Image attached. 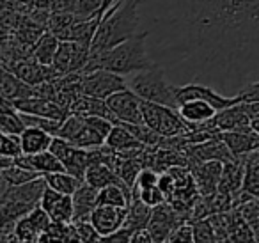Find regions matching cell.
<instances>
[{
	"label": "cell",
	"mask_w": 259,
	"mask_h": 243,
	"mask_svg": "<svg viewBox=\"0 0 259 243\" xmlns=\"http://www.w3.org/2000/svg\"><path fill=\"white\" fill-rule=\"evenodd\" d=\"M243 178H245V156L241 154L236 160H231L224 164L219 192L234 193L236 190L243 188Z\"/></svg>",
	"instance_id": "cell-22"
},
{
	"label": "cell",
	"mask_w": 259,
	"mask_h": 243,
	"mask_svg": "<svg viewBox=\"0 0 259 243\" xmlns=\"http://www.w3.org/2000/svg\"><path fill=\"white\" fill-rule=\"evenodd\" d=\"M188 22L201 43L243 47L259 37V0H188Z\"/></svg>",
	"instance_id": "cell-1"
},
{
	"label": "cell",
	"mask_w": 259,
	"mask_h": 243,
	"mask_svg": "<svg viewBox=\"0 0 259 243\" xmlns=\"http://www.w3.org/2000/svg\"><path fill=\"white\" fill-rule=\"evenodd\" d=\"M100 149H101V147H100ZM101 154H103V153H101ZM85 183L96 186L98 190L105 188V186H108V185H121V186H124L126 190H130V192L134 193V188H130V186L126 185L121 178H119L117 172H115L110 165H107L105 161H101V158H100V160H96V161H93V164L87 167Z\"/></svg>",
	"instance_id": "cell-18"
},
{
	"label": "cell",
	"mask_w": 259,
	"mask_h": 243,
	"mask_svg": "<svg viewBox=\"0 0 259 243\" xmlns=\"http://www.w3.org/2000/svg\"><path fill=\"white\" fill-rule=\"evenodd\" d=\"M160 181V174L155 171V169H142L141 174H139L137 178V183H135V186H139V188H149V186H156Z\"/></svg>",
	"instance_id": "cell-40"
},
{
	"label": "cell",
	"mask_w": 259,
	"mask_h": 243,
	"mask_svg": "<svg viewBox=\"0 0 259 243\" xmlns=\"http://www.w3.org/2000/svg\"><path fill=\"white\" fill-rule=\"evenodd\" d=\"M238 96H240L241 101H259V82L243 87V89L238 93Z\"/></svg>",
	"instance_id": "cell-42"
},
{
	"label": "cell",
	"mask_w": 259,
	"mask_h": 243,
	"mask_svg": "<svg viewBox=\"0 0 259 243\" xmlns=\"http://www.w3.org/2000/svg\"><path fill=\"white\" fill-rule=\"evenodd\" d=\"M0 154H2V156H13V158L23 154L22 135L2 133V139H0Z\"/></svg>",
	"instance_id": "cell-34"
},
{
	"label": "cell",
	"mask_w": 259,
	"mask_h": 243,
	"mask_svg": "<svg viewBox=\"0 0 259 243\" xmlns=\"http://www.w3.org/2000/svg\"><path fill=\"white\" fill-rule=\"evenodd\" d=\"M134 193L121 185H108L100 190L98 204H112V206H130Z\"/></svg>",
	"instance_id": "cell-31"
},
{
	"label": "cell",
	"mask_w": 259,
	"mask_h": 243,
	"mask_svg": "<svg viewBox=\"0 0 259 243\" xmlns=\"http://www.w3.org/2000/svg\"><path fill=\"white\" fill-rule=\"evenodd\" d=\"M59 45H61V39L55 36L54 32L47 30V32L41 36V39L34 45L32 48V57L36 59L37 62L41 64H47V66H52L54 64V59L57 55V50H59Z\"/></svg>",
	"instance_id": "cell-27"
},
{
	"label": "cell",
	"mask_w": 259,
	"mask_h": 243,
	"mask_svg": "<svg viewBox=\"0 0 259 243\" xmlns=\"http://www.w3.org/2000/svg\"><path fill=\"white\" fill-rule=\"evenodd\" d=\"M146 37L148 32H141L107 50H91V59L83 73L94 71V69H108L119 75H128V73H139L151 68L155 64L146 50Z\"/></svg>",
	"instance_id": "cell-2"
},
{
	"label": "cell",
	"mask_w": 259,
	"mask_h": 243,
	"mask_svg": "<svg viewBox=\"0 0 259 243\" xmlns=\"http://www.w3.org/2000/svg\"><path fill=\"white\" fill-rule=\"evenodd\" d=\"M15 107L20 112H27V114H36V115H43V117H50V119H57V121H64L69 115V110L64 107H61L59 103L50 100H45L39 96H32V98H25V100H18L13 101Z\"/></svg>",
	"instance_id": "cell-16"
},
{
	"label": "cell",
	"mask_w": 259,
	"mask_h": 243,
	"mask_svg": "<svg viewBox=\"0 0 259 243\" xmlns=\"http://www.w3.org/2000/svg\"><path fill=\"white\" fill-rule=\"evenodd\" d=\"M114 2L115 0H78L75 13H78L83 18H89V16H94L101 9H108Z\"/></svg>",
	"instance_id": "cell-36"
},
{
	"label": "cell",
	"mask_w": 259,
	"mask_h": 243,
	"mask_svg": "<svg viewBox=\"0 0 259 243\" xmlns=\"http://www.w3.org/2000/svg\"><path fill=\"white\" fill-rule=\"evenodd\" d=\"M151 215H153V206L146 204L144 200L139 199V197H134L128 206V215H126V220L122 227H126L134 234L137 229L148 227L149 220H151Z\"/></svg>",
	"instance_id": "cell-25"
},
{
	"label": "cell",
	"mask_w": 259,
	"mask_h": 243,
	"mask_svg": "<svg viewBox=\"0 0 259 243\" xmlns=\"http://www.w3.org/2000/svg\"><path fill=\"white\" fill-rule=\"evenodd\" d=\"M183 222H190L187 215L180 213L172 204H167L165 200V202L153 208V215L148 227L151 231L155 241L163 243V241H169L170 232L180 224H183Z\"/></svg>",
	"instance_id": "cell-9"
},
{
	"label": "cell",
	"mask_w": 259,
	"mask_h": 243,
	"mask_svg": "<svg viewBox=\"0 0 259 243\" xmlns=\"http://www.w3.org/2000/svg\"><path fill=\"white\" fill-rule=\"evenodd\" d=\"M245 156V178L243 188L259 199V149L252 151Z\"/></svg>",
	"instance_id": "cell-29"
},
{
	"label": "cell",
	"mask_w": 259,
	"mask_h": 243,
	"mask_svg": "<svg viewBox=\"0 0 259 243\" xmlns=\"http://www.w3.org/2000/svg\"><path fill=\"white\" fill-rule=\"evenodd\" d=\"M213 121L220 132H252L254 130L252 119L243 110L241 101L224 108V110H219Z\"/></svg>",
	"instance_id": "cell-15"
},
{
	"label": "cell",
	"mask_w": 259,
	"mask_h": 243,
	"mask_svg": "<svg viewBox=\"0 0 259 243\" xmlns=\"http://www.w3.org/2000/svg\"><path fill=\"white\" fill-rule=\"evenodd\" d=\"M243 105V110L247 112V115L252 121H257L259 119V101H241Z\"/></svg>",
	"instance_id": "cell-44"
},
{
	"label": "cell",
	"mask_w": 259,
	"mask_h": 243,
	"mask_svg": "<svg viewBox=\"0 0 259 243\" xmlns=\"http://www.w3.org/2000/svg\"><path fill=\"white\" fill-rule=\"evenodd\" d=\"M82 86L85 94L103 98V100H107L108 96H112L117 91H122L128 87L122 75L108 71V69H94V71L83 73Z\"/></svg>",
	"instance_id": "cell-8"
},
{
	"label": "cell",
	"mask_w": 259,
	"mask_h": 243,
	"mask_svg": "<svg viewBox=\"0 0 259 243\" xmlns=\"http://www.w3.org/2000/svg\"><path fill=\"white\" fill-rule=\"evenodd\" d=\"M107 103L117 117V125H144L142 98L132 87H126L108 96Z\"/></svg>",
	"instance_id": "cell-6"
},
{
	"label": "cell",
	"mask_w": 259,
	"mask_h": 243,
	"mask_svg": "<svg viewBox=\"0 0 259 243\" xmlns=\"http://www.w3.org/2000/svg\"><path fill=\"white\" fill-rule=\"evenodd\" d=\"M141 2L142 0H115L101 20L91 50H107L141 34Z\"/></svg>",
	"instance_id": "cell-3"
},
{
	"label": "cell",
	"mask_w": 259,
	"mask_h": 243,
	"mask_svg": "<svg viewBox=\"0 0 259 243\" xmlns=\"http://www.w3.org/2000/svg\"><path fill=\"white\" fill-rule=\"evenodd\" d=\"M132 243H155V238H153L149 227H142V229H137V231L132 234Z\"/></svg>",
	"instance_id": "cell-43"
},
{
	"label": "cell",
	"mask_w": 259,
	"mask_h": 243,
	"mask_svg": "<svg viewBox=\"0 0 259 243\" xmlns=\"http://www.w3.org/2000/svg\"><path fill=\"white\" fill-rule=\"evenodd\" d=\"M180 114L188 125H201V123H206L209 119L215 117L217 108L213 107L209 101L201 100V98H195V100H188L185 103L180 105Z\"/></svg>",
	"instance_id": "cell-23"
},
{
	"label": "cell",
	"mask_w": 259,
	"mask_h": 243,
	"mask_svg": "<svg viewBox=\"0 0 259 243\" xmlns=\"http://www.w3.org/2000/svg\"><path fill=\"white\" fill-rule=\"evenodd\" d=\"M219 137L229 146L236 156L259 149V132H219Z\"/></svg>",
	"instance_id": "cell-21"
},
{
	"label": "cell",
	"mask_w": 259,
	"mask_h": 243,
	"mask_svg": "<svg viewBox=\"0 0 259 243\" xmlns=\"http://www.w3.org/2000/svg\"><path fill=\"white\" fill-rule=\"evenodd\" d=\"M15 164L20 167H25L29 171H36L41 176L50 174V172H59V171H66L64 164L61 161V158L55 153H52L50 149L43 151V153L37 154H20L15 158Z\"/></svg>",
	"instance_id": "cell-17"
},
{
	"label": "cell",
	"mask_w": 259,
	"mask_h": 243,
	"mask_svg": "<svg viewBox=\"0 0 259 243\" xmlns=\"http://www.w3.org/2000/svg\"><path fill=\"white\" fill-rule=\"evenodd\" d=\"M0 174H2V181L8 183V185L15 186V185H23L27 181H32V179L39 178V172L36 171H29L25 167H20V165L13 164L9 167L0 169Z\"/></svg>",
	"instance_id": "cell-32"
},
{
	"label": "cell",
	"mask_w": 259,
	"mask_h": 243,
	"mask_svg": "<svg viewBox=\"0 0 259 243\" xmlns=\"http://www.w3.org/2000/svg\"><path fill=\"white\" fill-rule=\"evenodd\" d=\"M134 197H139V199H142L146 204H149V206H153V208L167 200L165 193L162 192V188H160L158 185L149 186V188H139V186H134Z\"/></svg>",
	"instance_id": "cell-35"
},
{
	"label": "cell",
	"mask_w": 259,
	"mask_h": 243,
	"mask_svg": "<svg viewBox=\"0 0 259 243\" xmlns=\"http://www.w3.org/2000/svg\"><path fill=\"white\" fill-rule=\"evenodd\" d=\"M98 199H100V190L83 181L80 188L73 193V206H75L73 220H91V215L98 206Z\"/></svg>",
	"instance_id": "cell-20"
},
{
	"label": "cell",
	"mask_w": 259,
	"mask_h": 243,
	"mask_svg": "<svg viewBox=\"0 0 259 243\" xmlns=\"http://www.w3.org/2000/svg\"><path fill=\"white\" fill-rule=\"evenodd\" d=\"M45 179H47L48 186L61 193H68V195H73L76 190L80 188V185L83 183V179L73 176L71 172L68 171H59V172H50V174H45Z\"/></svg>",
	"instance_id": "cell-28"
},
{
	"label": "cell",
	"mask_w": 259,
	"mask_h": 243,
	"mask_svg": "<svg viewBox=\"0 0 259 243\" xmlns=\"http://www.w3.org/2000/svg\"><path fill=\"white\" fill-rule=\"evenodd\" d=\"M54 135L43 128H36V126H27L25 132L22 133V146L25 154H37L48 151L52 146Z\"/></svg>",
	"instance_id": "cell-24"
},
{
	"label": "cell",
	"mask_w": 259,
	"mask_h": 243,
	"mask_svg": "<svg viewBox=\"0 0 259 243\" xmlns=\"http://www.w3.org/2000/svg\"><path fill=\"white\" fill-rule=\"evenodd\" d=\"M15 232L18 236V243H39V231L32 225V222L29 220V217H23L16 222Z\"/></svg>",
	"instance_id": "cell-33"
},
{
	"label": "cell",
	"mask_w": 259,
	"mask_h": 243,
	"mask_svg": "<svg viewBox=\"0 0 259 243\" xmlns=\"http://www.w3.org/2000/svg\"><path fill=\"white\" fill-rule=\"evenodd\" d=\"M41 206L48 211V215H50L54 222H62V224L73 222V217H75L73 195L61 193L48 186L43 193V199H41Z\"/></svg>",
	"instance_id": "cell-14"
},
{
	"label": "cell",
	"mask_w": 259,
	"mask_h": 243,
	"mask_svg": "<svg viewBox=\"0 0 259 243\" xmlns=\"http://www.w3.org/2000/svg\"><path fill=\"white\" fill-rule=\"evenodd\" d=\"M130 87L142 98V100L153 101V103L167 105V107L180 108L178 103L176 86L167 80L165 71L160 66H151V68L139 71L134 76Z\"/></svg>",
	"instance_id": "cell-4"
},
{
	"label": "cell",
	"mask_w": 259,
	"mask_h": 243,
	"mask_svg": "<svg viewBox=\"0 0 259 243\" xmlns=\"http://www.w3.org/2000/svg\"><path fill=\"white\" fill-rule=\"evenodd\" d=\"M142 114H144V125L163 137H176L190 132V125L181 117L178 108L142 100Z\"/></svg>",
	"instance_id": "cell-5"
},
{
	"label": "cell",
	"mask_w": 259,
	"mask_h": 243,
	"mask_svg": "<svg viewBox=\"0 0 259 243\" xmlns=\"http://www.w3.org/2000/svg\"><path fill=\"white\" fill-rule=\"evenodd\" d=\"M0 93H2V98L11 100V101H18V100H25V98L36 96L34 86L27 84L25 80H22L18 75H15L11 69H6V68H2Z\"/></svg>",
	"instance_id": "cell-19"
},
{
	"label": "cell",
	"mask_w": 259,
	"mask_h": 243,
	"mask_svg": "<svg viewBox=\"0 0 259 243\" xmlns=\"http://www.w3.org/2000/svg\"><path fill=\"white\" fill-rule=\"evenodd\" d=\"M176 94H178V103H185L188 100H195V98H201V100H206L219 110H224V108L231 107V105L238 103L240 96L234 98H226L222 94H219L217 91H213L211 87L208 86H199V84H188V86L183 87H176Z\"/></svg>",
	"instance_id": "cell-13"
},
{
	"label": "cell",
	"mask_w": 259,
	"mask_h": 243,
	"mask_svg": "<svg viewBox=\"0 0 259 243\" xmlns=\"http://www.w3.org/2000/svg\"><path fill=\"white\" fill-rule=\"evenodd\" d=\"M47 30H48L47 25H43V23L36 22L34 18H30V16L25 15L22 25L18 27L16 32H13V36H15L16 39L22 41V43L29 45V47H34Z\"/></svg>",
	"instance_id": "cell-30"
},
{
	"label": "cell",
	"mask_w": 259,
	"mask_h": 243,
	"mask_svg": "<svg viewBox=\"0 0 259 243\" xmlns=\"http://www.w3.org/2000/svg\"><path fill=\"white\" fill-rule=\"evenodd\" d=\"M126 215H128V206L98 204L96 210L91 215V222L98 229L101 238H105V236L112 234V232H115L117 229H121L124 225Z\"/></svg>",
	"instance_id": "cell-11"
},
{
	"label": "cell",
	"mask_w": 259,
	"mask_h": 243,
	"mask_svg": "<svg viewBox=\"0 0 259 243\" xmlns=\"http://www.w3.org/2000/svg\"><path fill=\"white\" fill-rule=\"evenodd\" d=\"M25 128L27 125L23 121L20 110L15 107V103L11 100L2 98V107H0V132L22 135L25 132Z\"/></svg>",
	"instance_id": "cell-26"
},
{
	"label": "cell",
	"mask_w": 259,
	"mask_h": 243,
	"mask_svg": "<svg viewBox=\"0 0 259 243\" xmlns=\"http://www.w3.org/2000/svg\"><path fill=\"white\" fill-rule=\"evenodd\" d=\"M192 225H194V238L195 241H217V234H215V229H213L211 222H209V218H201V220H195L192 222Z\"/></svg>",
	"instance_id": "cell-38"
},
{
	"label": "cell",
	"mask_w": 259,
	"mask_h": 243,
	"mask_svg": "<svg viewBox=\"0 0 259 243\" xmlns=\"http://www.w3.org/2000/svg\"><path fill=\"white\" fill-rule=\"evenodd\" d=\"M174 241H187V243L195 241L194 225H192V222H183V224H180L172 232H170L169 243H174Z\"/></svg>",
	"instance_id": "cell-39"
},
{
	"label": "cell",
	"mask_w": 259,
	"mask_h": 243,
	"mask_svg": "<svg viewBox=\"0 0 259 243\" xmlns=\"http://www.w3.org/2000/svg\"><path fill=\"white\" fill-rule=\"evenodd\" d=\"M91 59V47L76 41H61L54 66L61 75L68 73H83Z\"/></svg>",
	"instance_id": "cell-7"
},
{
	"label": "cell",
	"mask_w": 259,
	"mask_h": 243,
	"mask_svg": "<svg viewBox=\"0 0 259 243\" xmlns=\"http://www.w3.org/2000/svg\"><path fill=\"white\" fill-rule=\"evenodd\" d=\"M78 241H101V234L91 220H73Z\"/></svg>",
	"instance_id": "cell-37"
},
{
	"label": "cell",
	"mask_w": 259,
	"mask_h": 243,
	"mask_svg": "<svg viewBox=\"0 0 259 243\" xmlns=\"http://www.w3.org/2000/svg\"><path fill=\"white\" fill-rule=\"evenodd\" d=\"M192 176H194L195 186L201 195H213L219 192L220 178H222L224 161L219 160H204V161H192L188 165Z\"/></svg>",
	"instance_id": "cell-10"
},
{
	"label": "cell",
	"mask_w": 259,
	"mask_h": 243,
	"mask_svg": "<svg viewBox=\"0 0 259 243\" xmlns=\"http://www.w3.org/2000/svg\"><path fill=\"white\" fill-rule=\"evenodd\" d=\"M101 241H115V243H132V232L128 231L126 227H121L117 229L115 232H112V234L105 236V238H101Z\"/></svg>",
	"instance_id": "cell-41"
},
{
	"label": "cell",
	"mask_w": 259,
	"mask_h": 243,
	"mask_svg": "<svg viewBox=\"0 0 259 243\" xmlns=\"http://www.w3.org/2000/svg\"><path fill=\"white\" fill-rule=\"evenodd\" d=\"M6 69H11L15 75H18L20 78L25 80L30 86H37V84H43V82H52V80H57L59 76H62L61 73L55 69L54 64L52 66L41 64V62H37L34 57L20 61Z\"/></svg>",
	"instance_id": "cell-12"
}]
</instances>
